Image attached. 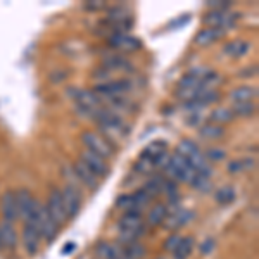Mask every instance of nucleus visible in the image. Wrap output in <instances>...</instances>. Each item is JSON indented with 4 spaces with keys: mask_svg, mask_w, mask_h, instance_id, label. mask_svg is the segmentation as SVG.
I'll use <instances>...</instances> for the list:
<instances>
[{
    "mask_svg": "<svg viewBox=\"0 0 259 259\" xmlns=\"http://www.w3.org/2000/svg\"><path fill=\"white\" fill-rule=\"evenodd\" d=\"M81 140H83V144H85L87 150L97 154L102 159H109V157H112V154H114L109 140H106L102 135H99V133H95V132H83Z\"/></svg>",
    "mask_w": 259,
    "mask_h": 259,
    "instance_id": "1",
    "label": "nucleus"
},
{
    "mask_svg": "<svg viewBox=\"0 0 259 259\" xmlns=\"http://www.w3.org/2000/svg\"><path fill=\"white\" fill-rule=\"evenodd\" d=\"M132 89V83L128 80H119V81H109V83H100L95 87L94 94L102 100V99H114L123 95L124 92Z\"/></svg>",
    "mask_w": 259,
    "mask_h": 259,
    "instance_id": "2",
    "label": "nucleus"
},
{
    "mask_svg": "<svg viewBox=\"0 0 259 259\" xmlns=\"http://www.w3.org/2000/svg\"><path fill=\"white\" fill-rule=\"evenodd\" d=\"M45 207H47L50 218L54 220V223H56L57 227L68 221V216H66V209H64V204H62L61 190H57V189H52V190H50L49 204H47Z\"/></svg>",
    "mask_w": 259,
    "mask_h": 259,
    "instance_id": "3",
    "label": "nucleus"
},
{
    "mask_svg": "<svg viewBox=\"0 0 259 259\" xmlns=\"http://www.w3.org/2000/svg\"><path fill=\"white\" fill-rule=\"evenodd\" d=\"M62 195V204H64V209H66V216L69 218H74L78 214L81 207V195L78 189L74 185H66V189L61 192Z\"/></svg>",
    "mask_w": 259,
    "mask_h": 259,
    "instance_id": "4",
    "label": "nucleus"
},
{
    "mask_svg": "<svg viewBox=\"0 0 259 259\" xmlns=\"http://www.w3.org/2000/svg\"><path fill=\"white\" fill-rule=\"evenodd\" d=\"M80 161L95 175V177L104 178V177H107V173H109V168H107L106 159H102L100 156L90 152V150H87V149L80 154Z\"/></svg>",
    "mask_w": 259,
    "mask_h": 259,
    "instance_id": "5",
    "label": "nucleus"
},
{
    "mask_svg": "<svg viewBox=\"0 0 259 259\" xmlns=\"http://www.w3.org/2000/svg\"><path fill=\"white\" fill-rule=\"evenodd\" d=\"M16 206H18V218H23L26 221L30 218V212L33 209V204H35V199H33L31 192L28 189H21L16 192Z\"/></svg>",
    "mask_w": 259,
    "mask_h": 259,
    "instance_id": "6",
    "label": "nucleus"
},
{
    "mask_svg": "<svg viewBox=\"0 0 259 259\" xmlns=\"http://www.w3.org/2000/svg\"><path fill=\"white\" fill-rule=\"evenodd\" d=\"M40 232L36 228V225L33 223H24V228H23V244L26 247L28 254H35L38 250V245H40Z\"/></svg>",
    "mask_w": 259,
    "mask_h": 259,
    "instance_id": "7",
    "label": "nucleus"
},
{
    "mask_svg": "<svg viewBox=\"0 0 259 259\" xmlns=\"http://www.w3.org/2000/svg\"><path fill=\"white\" fill-rule=\"evenodd\" d=\"M73 171H74V175H76V178L80 180V182L87 187V189H90V190H97L99 189V183H100L99 177H95V175L92 173V171L87 168V166L83 164L81 161L74 162Z\"/></svg>",
    "mask_w": 259,
    "mask_h": 259,
    "instance_id": "8",
    "label": "nucleus"
},
{
    "mask_svg": "<svg viewBox=\"0 0 259 259\" xmlns=\"http://www.w3.org/2000/svg\"><path fill=\"white\" fill-rule=\"evenodd\" d=\"M109 45L111 47H116V49H121V50H139L142 47L140 40L135 38V36H128L124 33H114V35L109 38Z\"/></svg>",
    "mask_w": 259,
    "mask_h": 259,
    "instance_id": "9",
    "label": "nucleus"
},
{
    "mask_svg": "<svg viewBox=\"0 0 259 259\" xmlns=\"http://www.w3.org/2000/svg\"><path fill=\"white\" fill-rule=\"evenodd\" d=\"M121 232H137L140 233L142 228V214L139 211H126L124 216L119 220Z\"/></svg>",
    "mask_w": 259,
    "mask_h": 259,
    "instance_id": "10",
    "label": "nucleus"
},
{
    "mask_svg": "<svg viewBox=\"0 0 259 259\" xmlns=\"http://www.w3.org/2000/svg\"><path fill=\"white\" fill-rule=\"evenodd\" d=\"M2 214L4 220L12 223L14 220H18V206H16V195L14 192H6L2 197Z\"/></svg>",
    "mask_w": 259,
    "mask_h": 259,
    "instance_id": "11",
    "label": "nucleus"
},
{
    "mask_svg": "<svg viewBox=\"0 0 259 259\" xmlns=\"http://www.w3.org/2000/svg\"><path fill=\"white\" fill-rule=\"evenodd\" d=\"M257 97V90L252 87H237L235 90H232L230 99L233 100V104H245L252 102V99Z\"/></svg>",
    "mask_w": 259,
    "mask_h": 259,
    "instance_id": "12",
    "label": "nucleus"
},
{
    "mask_svg": "<svg viewBox=\"0 0 259 259\" xmlns=\"http://www.w3.org/2000/svg\"><path fill=\"white\" fill-rule=\"evenodd\" d=\"M0 235H2V245L7 249H12L18 244V233H16L14 227L9 221H4L2 227H0Z\"/></svg>",
    "mask_w": 259,
    "mask_h": 259,
    "instance_id": "13",
    "label": "nucleus"
},
{
    "mask_svg": "<svg viewBox=\"0 0 259 259\" xmlns=\"http://www.w3.org/2000/svg\"><path fill=\"white\" fill-rule=\"evenodd\" d=\"M102 66L106 68V71H126V69H132V62L128 59L121 56H112V57H106L102 62Z\"/></svg>",
    "mask_w": 259,
    "mask_h": 259,
    "instance_id": "14",
    "label": "nucleus"
},
{
    "mask_svg": "<svg viewBox=\"0 0 259 259\" xmlns=\"http://www.w3.org/2000/svg\"><path fill=\"white\" fill-rule=\"evenodd\" d=\"M221 35H223V31L218 30V28H206V30L199 33L195 41H197V45H200V47H207V45L214 44Z\"/></svg>",
    "mask_w": 259,
    "mask_h": 259,
    "instance_id": "15",
    "label": "nucleus"
},
{
    "mask_svg": "<svg viewBox=\"0 0 259 259\" xmlns=\"http://www.w3.org/2000/svg\"><path fill=\"white\" fill-rule=\"evenodd\" d=\"M192 249H194V240H192V237H185V239L180 240L177 249L173 250V257L175 259H187L192 254Z\"/></svg>",
    "mask_w": 259,
    "mask_h": 259,
    "instance_id": "16",
    "label": "nucleus"
},
{
    "mask_svg": "<svg viewBox=\"0 0 259 259\" xmlns=\"http://www.w3.org/2000/svg\"><path fill=\"white\" fill-rule=\"evenodd\" d=\"M166 214H168V209H166L164 204H157V206H154L152 209H150L147 216V223L150 227H157V225H161L162 221H164Z\"/></svg>",
    "mask_w": 259,
    "mask_h": 259,
    "instance_id": "17",
    "label": "nucleus"
},
{
    "mask_svg": "<svg viewBox=\"0 0 259 259\" xmlns=\"http://www.w3.org/2000/svg\"><path fill=\"white\" fill-rule=\"evenodd\" d=\"M200 135L207 140H218L225 135V128L220 126V124H214V123L204 124V126H200Z\"/></svg>",
    "mask_w": 259,
    "mask_h": 259,
    "instance_id": "18",
    "label": "nucleus"
},
{
    "mask_svg": "<svg viewBox=\"0 0 259 259\" xmlns=\"http://www.w3.org/2000/svg\"><path fill=\"white\" fill-rule=\"evenodd\" d=\"M166 149H168V144H166L164 140H156L145 147V150L142 152V156H147V157H150V159H154L156 156L166 152Z\"/></svg>",
    "mask_w": 259,
    "mask_h": 259,
    "instance_id": "19",
    "label": "nucleus"
},
{
    "mask_svg": "<svg viewBox=\"0 0 259 259\" xmlns=\"http://www.w3.org/2000/svg\"><path fill=\"white\" fill-rule=\"evenodd\" d=\"M247 50H249L247 41H232V44H228L227 47H225L223 52L230 54L232 57H242Z\"/></svg>",
    "mask_w": 259,
    "mask_h": 259,
    "instance_id": "20",
    "label": "nucleus"
},
{
    "mask_svg": "<svg viewBox=\"0 0 259 259\" xmlns=\"http://www.w3.org/2000/svg\"><path fill=\"white\" fill-rule=\"evenodd\" d=\"M164 183H166V180L162 177L152 178L150 182H147V185H145V192H147L150 197H156V195H159L161 192L164 190Z\"/></svg>",
    "mask_w": 259,
    "mask_h": 259,
    "instance_id": "21",
    "label": "nucleus"
},
{
    "mask_svg": "<svg viewBox=\"0 0 259 259\" xmlns=\"http://www.w3.org/2000/svg\"><path fill=\"white\" fill-rule=\"evenodd\" d=\"M133 169H135L137 173H140V175H149V173H152V171L156 169V168H154V162H152L150 157L140 156L139 161L133 164Z\"/></svg>",
    "mask_w": 259,
    "mask_h": 259,
    "instance_id": "22",
    "label": "nucleus"
},
{
    "mask_svg": "<svg viewBox=\"0 0 259 259\" xmlns=\"http://www.w3.org/2000/svg\"><path fill=\"white\" fill-rule=\"evenodd\" d=\"M116 250H118V249H116L112 244L104 242V244H100L99 249H97V257L99 259H118L119 254L116 252Z\"/></svg>",
    "mask_w": 259,
    "mask_h": 259,
    "instance_id": "23",
    "label": "nucleus"
},
{
    "mask_svg": "<svg viewBox=\"0 0 259 259\" xmlns=\"http://www.w3.org/2000/svg\"><path fill=\"white\" fill-rule=\"evenodd\" d=\"M233 119V112L230 109H216L212 111L211 114V121L214 124H225V123H230Z\"/></svg>",
    "mask_w": 259,
    "mask_h": 259,
    "instance_id": "24",
    "label": "nucleus"
},
{
    "mask_svg": "<svg viewBox=\"0 0 259 259\" xmlns=\"http://www.w3.org/2000/svg\"><path fill=\"white\" fill-rule=\"evenodd\" d=\"M233 112V116H252L256 112V106L252 102H245V104H233V109H230Z\"/></svg>",
    "mask_w": 259,
    "mask_h": 259,
    "instance_id": "25",
    "label": "nucleus"
},
{
    "mask_svg": "<svg viewBox=\"0 0 259 259\" xmlns=\"http://www.w3.org/2000/svg\"><path fill=\"white\" fill-rule=\"evenodd\" d=\"M194 150H197V145L194 144V142H190V140H182L180 144L177 145V152L175 154H178V156H182V157H189Z\"/></svg>",
    "mask_w": 259,
    "mask_h": 259,
    "instance_id": "26",
    "label": "nucleus"
},
{
    "mask_svg": "<svg viewBox=\"0 0 259 259\" xmlns=\"http://www.w3.org/2000/svg\"><path fill=\"white\" fill-rule=\"evenodd\" d=\"M233 199H235V190L232 187H225V189H220L216 192V200L220 204H230Z\"/></svg>",
    "mask_w": 259,
    "mask_h": 259,
    "instance_id": "27",
    "label": "nucleus"
},
{
    "mask_svg": "<svg viewBox=\"0 0 259 259\" xmlns=\"http://www.w3.org/2000/svg\"><path fill=\"white\" fill-rule=\"evenodd\" d=\"M197 100L200 104H202L204 107L209 106V104H214L220 100V92L218 90H209V92H204V94H200Z\"/></svg>",
    "mask_w": 259,
    "mask_h": 259,
    "instance_id": "28",
    "label": "nucleus"
},
{
    "mask_svg": "<svg viewBox=\"0 0 259 259\" xmlns=\"http://www.w3.org/2000/svg\"><path fill=\"white\" fill-rule=\"evenodd\" d=\"M116 206H118L119 209H124V211H137L133 195H121V197L116 200Z\"/></svg>",
    "mask_w": 259,
    "mask_h": 259,
    "instance_id": "29",
    "label": "nucleus"
},
{
    "mask_svg": "<svg viewBox=\"0 0 259 259\" xmlns=\"http://www.w3.org/2000/svg\"><path fill=\"white\" fill-rule=\"evenodd\" d=\"M150 195L145 192V189H142V190H137L135 194H133V200H135V207L139 209V207H145L147 204L150 202Z\"/></svg>",
    "mask_w": 259,
    "mask_h": 259,
    "instance_id": "30",
    "label": "nucleus"
},
{
    "mask_svg": "<svg viewBox=\"0 0 259 259\" xmlns=\"http://www.w3.org/2000/svg\"><path fill=\"white\" fill-rule=\"evenodd\" d=\"M190 183H192V187H194V189H197L200 192H206L211 187L209 178H204V177H200V175H197V173L194 175V178H192Z\"/></svg>",
    "mask_w": 259,
    "mask_h": 259,
    "instance_id": "31",
    "label": "nucleus"
},
{
    "mask_svg": "<svg viewBox=\"0 0 259 259\" xmlns=\"http://www.w3.org/2000/svg\"><path fill=\"white\" fill-rule=\"evenodd\" d=\"M199 83H200V80H197V78H194L192 74L187 73L185 76H183L182 80H180L178 89H197Z\"/></svg>",
    "mask_w": 259,
    "mask_h": 259,
    "instance_id": "32",
    "label": "nucleus"
},
{
    "mask_svg": "<svg viewBox=\"0 0 259 259\" xmlns=\"http://www.w3.org/2000/svg\"><path fill=\"white\" fill-rule=\"evenodd\" d=\"M194 175H195L194 168H192L190 164H187L185 168H182V169L178 171L177 180H180V182H185V183H190L192 178H194Z\"/></svg>",
    "mask_w": 259,
    "mask_h": 259,
    "instance_id": "33",
    "label": "nucleus"
},
{
    "mask_svg": "<svg viewBox=\"0 0 259 259\" xmlns=\"http://www.w3.org/2000/svg\"><path fill=\"white\" fill-rule=\"evenodd\" d=\"M225 156H227V154H225L223 149H209L204 157H206V159H211V161H221V159H225Z\"/></svg>",
    "mask_w": 259,
    "mask_h": 259,
    "instance_id": "34",
    "label": "nucleus"
},
{
    "mask_svg": "<svg viewBox=\"0 0 259 259\" xmlns=\"http://www.w3.org/2000/svg\"><path fill=\"white\" fill-rule=\"evenodd\" d=\"M180 240H182V239H180L178 235L169 237V239L164 242V249H166V250H171V252H173V250L177 249V245L180 244Z\"/></svg>",
    "mask_w": 259,
    "mask_h": 259,
    "instance_id": "35",
    "label": "nucleus"
},
{
    "mask_svg": "<svg viewBox=\"0 0 259 259\" xmlns=\"http://www.w3.org/2000/svg\"><path fill=\"white\" fill-rule=\"evenodd\" d=\"M244 168H242V161H233L228 164V171L230 173H239V171H242Z\"/></svg>",
    "mask_w": 259,
    "mask_h": 259,
    "instance_id": "36",
    "label": "nucleus"
},
{
    "mask_svg": "<svg viewBox=\"0 0 259 259\" xmlns=\"http://www.w3.org/2000/svg\"><path fill=\"white\" fill-rule=\"evenodd\" d=\"M212 245H214V242H212L211 239H207V240L202 244V247H200V250H202V254H209L211 250H212Z\"/></svg>",
    "mask_w": 259,
    "mask_h": 259,
    "instance_id": "37",
    "label": "nucleus"
},
{
    "mask_svg": "<svg viewBox=\"0 0 259 259\" xmlns=\"http://www.w3.org/2000/svg\"><path fill=\"white\" fill-rule=\"evenodd\" d=\"M85 7H87V9H90V11H94V9H102L104 4L95 2V0H94V2H87V4H85Z\"/></svg>",
    "mask_w": 259,
    "mask_h": 259,
    "instance_id": "38",
    "label": "nucleus"
},
{
    "mask_svg": "<svg viewBox=\"0 0 259 259\" xmlns=\"http://www.w3.org/2000/svg\"><path fill=\"white\" fill-rule=\"evenodd\" d=\"M74 249H76V245H74L73 242H69V244H66V245H64V249H62V252H64V254H69V252H73Z\"/></svg>",
    "mask_w": 259,
    "mask_h": 259,
    "instance_id": "39",
    "label": "nucleus"
},
{
    "mask_svg": "<svg viewBox=\"0 0 259 259\" xmlns=\"http://www.w3.org/2000/svg\"><path fill=\"white\" fill-rule=\"evenodd\" d=\"M4 245H2V235H0V249H2Z\"/></svg>",
    "mask_w": 259,
    "mask_h": 259,
    "instance_id": "40",
    "label": "nucleus"
}]
</instances>
